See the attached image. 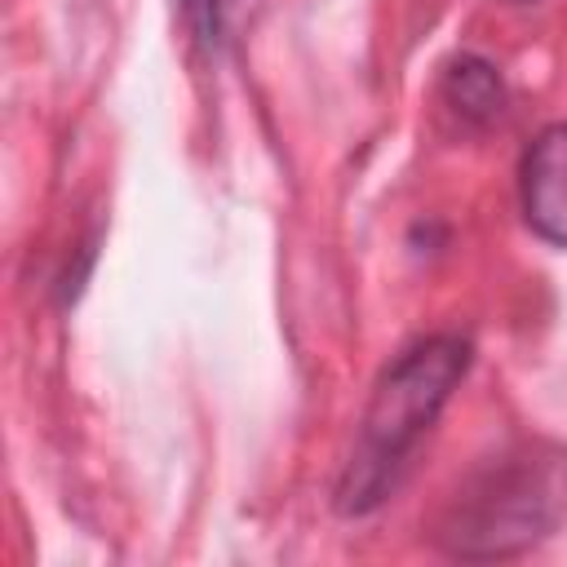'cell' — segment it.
<instances>
[{"mask_svg":"<svg viewBox=\"0 0 567 567\" xmlns=\"http://www.w3.org/2000/svg\"><path fill=\"white\" fill-rule=\"evenodd\" d=\"M470 341L456 332H434L412 341L377 381L350 461L337 478V514H372L408 470L416 443L434 430L452 390L470 372Z\"/></svg>","mask_w":567,"mask_h":567,"instance_id":"cell-1","label":"cell"},{"mask_svg":"<svg viewBox=\"0 0 567 567\" xmlns=\"http://www.w3.org/2000/svg\"><path fill=\"white\" fill-rule=\"evenodd\" d=\"M567 509V456L518 447L483 465L443 509L434 540L452 558H514L540 545Z\"/></svg>","mask_w":567,"mask_h":567,"instance_id":"cell-2","label":"cell"},{"mask_svg":"<svg viewBox=\"0 0 567 567\" xmlns=\"http://www.w3.org/2000/svg\"><path fill=\"white\" fill-rule=\"evenodd\" d=\"M518 199L527 226L554 244L567 248V120L545 124L518 164Z\"/></svg>","mask_w":567,"mask_h":567,"instance_id":"cell-3","label":"cell"},{"mask_svg":"<svg viewBox=\"0 0 567 567\" xmlns=\"http://www.w3.org/2000/svg\"><path fill=\"white\" fill-rule=\"evenodd\" d=\"M443 97L447 106L470 120V124H492L505 111V80L496 75V66L487 58L461 53L447 71H443Z\"/></svg>","mask_w":567,"mask_h":567,"instance_id":"cell-4","label":"cell"},{"mask_svg":"<svg viewBox=\"0 0 567 567\" xmlns=\"http://www.w3.org/2000/svg\"><path fill=\"white\" fill-rule=\"evenodd\" d=\"M226 13H230V0H182V18H186L190 35L199 40V49H217L221 44Z\"/></svg>","mask_w":567,"mask_h":567,"instance_id":"cell-5","label":"cell"}]
</instances>
